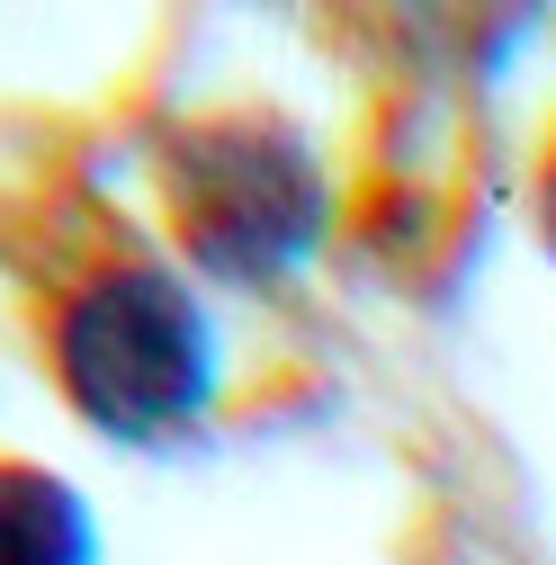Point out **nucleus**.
Returning <instances> with one entry per match:
<instances>
[{"instance_id":"f257e3e1","label":"nucleus","mask_w":556,"mask_h":565,"mask_svg":"<svg viewBox=\"0 0 556 565\" xmlns=\"http://www.w3.org/2000/svg\"><path fill=\"white\" fill-rule=\"evenodd\" d=\"M45 360L63 377V404H73L99 440L126 449H171L189 440L206 404H216V315L171 260L117 252L90 260L73 288L45 315Z\"/></svg>"},{"instance_id":"f03ea898","label":"nucleus","mask_w":556,"mask_h":565,"mask_svg":"<svg viewBox=\"0 0 556 565\" xmlns=\"http://www.w3.org/2000/svg\"><path fill=\"white\" fill-rule=\"evenodd\" d=\"M162 198H171V234L180 252L225 278V288H278L323 252L332 225V189L314 145L269 117V108H225L171 135L162 162Z\"/></svg>"},{"instance_id":"7ed1b4c3","label":"nucleus","mask_w":556,"mask_h":565,"mask_svg":"<svg viewBox=\"0 0 556 565\" xmlns=\"http://www.w3.org/2000/svg\"><path fill=\"white\" fill-rule=\"evenodd\" d=\"M0 565H99V521L82 484L36 458H0Z\"/></svg>"},{"instance_id":"20e7f679","label":"nucleus","mask_w":556,"mask_h":565,"mask_svg":"<svg viewBox=\"0 0 556 565\" xmlns=\"http://www.w3.org/2000/svg\"><path fill=\"white\" fill-rule=\"evenodd\" d=\"M538 243L556 260V135H547V153H538Z\"/></svg>"}]
</instances>
